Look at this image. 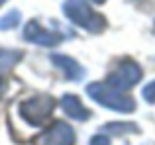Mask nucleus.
I'll return each instance as SVG.
<instances>
[{"label":"nucleus","mask_w":155,"mask_h":145,"mask_svg":"<svg viewBox=\"0 0 155 145\" xmlns=\"http://www.w3.org/2000/svg\"><path fill=\"white\" fill-rule=\"evenodd\" d=\"M18 24H20V12L12 10V12H8L6 16L0 18V30H12V27H16Z\"/></svg>","instance_id":"obj_11"},{"label":"nucleus","mask_w":155,"mask_h":145,"mask_svg":"<svg viewBox=\"0 0 155 145\" xmlns=\"http://www.w3.org/2000/svg\"><path fill=\"white\" fill-rule=\"evenodd\" d=\"M24 55L20 51H12V49H0V71H8L22 59Z\"/></svg>","instance_id":"obj_9"},{"label":"nucleus","mask_w":155,"mask_h":145,"mask_svg":"<svg viewBox=\"0 0 155 145\" xmlns=\"http://www.w3.org/2000/svg\"><path fill=\"white\" fill-rule=\"evenodd\" d=\"M51 61L55 63L57 69L63 71V75H65V79H67V80H79V79H83V76H84V69L75 61V59L69 57V55L53 53L51 55Z\"/></svg>","instance_id":"obj_7"},{"label":"nucleus","mask_w":155,"mask_h":145,"mask_svg":"<svg viewBox=\"0 0 155 145\" xmlns=\"http://www.w3.org/2000/svg\"><path fill=\"white\" fill-rule=\"evenodd\" d=\"M2 88H4V80L0 79V92H2Z\"/></svg>","instance_id":"obj_14"},{"label":"nucleus","mask_w":155,"mask_h":145,"mask_svg":"<svg viewBox=\"0 0 155 145\" xmlns=\"http://www.w3.org/2000/svg\"><path fill=\"white\" fill-rule=\"evenodd\" d=\"M4 2H6V0H0V6H2V4H4Z\"/></svg>","instance_id":"obj_16"},{"label":"nucleus","mask_w":155,"mask_h":145,"mask_svg":"<svg viewBox=\"0 0 155 145\" xmlns=\"http://www.w3.org/2000/svg\"><path fill=\"white\" fill-rule=\"evenodd\" d=\"M141 96H143V100H147V102H155V80L149 84H145L143 90H141Z\"/></svg>","instance_id":"obj_12"},{"label":"nucleus","mask_w":155,"mask_h":145,"mask_svg":"<svg viewBox=\"0 0 155 145\" xmlns=\"http://www.w3.org/2000/svg\"><path fill=\"white\" fill-rule=\"evenodd\" d=\"M153 31H155V24H153Z\"/></svg>","instance_id":"obj_17"},{"label":"nucleus","mask_w":155,"mask_h":145,"mask_svg":"<svg viewBox=\"0 0 155 145\" xmlns=\"http://www.w3.org/2000/svg\"><path fill=\"white\" fill-rule=\"evenodd\" d=\"M35 145H75V130L65 122H55L35 139Z\"/></svg>","instance_id":"obj_6"},{"label":"nucleus","mask_w":155,"mask_h":145,"mask_svg":"<svg viewBox=\"0 0 155 145\" xmlns=\"http://www.w3.org/2000/svg\"><path fill=\"white\" fill-rule=\"evenodd\" d=\"M55 108V100L49 94H39L34 98H26L24 102H20L18 112L30 126L34 127H41L47 122V118L53 114Z\"/></svg>","instance_id":"obj_3"},{"label":"nucleus","mask_w":155,"mask_h":145,"mask_svg":"<svg viewBox=\"0 0 155 145\" xmlns=\"http://www.w3.org/2000/svg\"><path fill=\"white\" fill-rule=\"evenodd\" d=\"M92 2H96V4H102V2H106V0H92Z\"/></svg>","instance_id":"obj_15"},{"label":"nucleus","mask_w":155,"mask_h":145,"mask_svg":"<svg viewBox=\"0 0 155 145\" xmlns=\"http://www.w3.org/2000/svg\"><path fill=\"white\" fill-rule=\"evenodd\" d=\"M61 108H63V112L69 116V118L79 120V122H84V120L91 118L88 108H84L83 102H81L75 94H65L63 98H61Z\"/></svg>","instance_id":"obj_8"},{"label":"nucleus","mask_w":155,"mask_h":145,"mask_svg":"<svg viewBox=\"0 0 155 145\" xmlns=\"http://www.w3.org/2000/svg\"><path fill=\"white\" fill-rule=\"evenodd\" d=\"M91 145H110V137L98 134V135H94V137L91 139Z\"/></svg>","instance_id":"obj_13"},{"label":"nucleus","mask_w":155,"mask_h":145,"mask_svg":"<svg viewBox=\"0 0 155 145\" xmlns=\"http://www.w3.org/2000/svg\"><path fill=\"white\" fill-rule=\"evenodd\" d=\"M104 130L108 131V134H114V135H124V134H137V126L136 124H108V126H104Z\"/></svg>","instance_id":"obj_10"},{"label":"nucleus","mask_w":155,"mask_h":145,"mask_svg":"<svg viewBox=\"0 0 155 145\" xmlns=\"http://www.w3.org/2000/svg\"><path fill=\"white\" fill-rule=\"evenodd\" d=\"M24 39L30 41V43H35V45L55 47L63 41V35L43 27L38 20H31V22H28V26L24 27Z\"/></svg>","instance_id":"obj_5"},{"label":"nucleus","mask_w":155,"mask_h":145,"mask_svg":"<svg viewBox=\"0 0 155 145\" xmlns=\"http://www.w3.org/2000/svg\"><path fill=\"white\" fill-rule=\"evenodd\" d=\"M141 80V69L136 61L132 59H122L116 65V69L108 75V80L106 82L112 84V86L120 88V90H126V88L136 86Z\"/></svg>","instance_id":"obj_4"},{"label":"nucleus","mask_w":155,"mask_h":145,"mask_svg":"<svg viewBox=\"0 0 155 145\" xmlns=\"http://www.w3.org/2000/svg\"><path fill=\"white\" fill-rule=\"evenodd\" d=\"M87 92L94 102H98L100 106L110 108L114 112H124V114H130V112L136 110V102H134L132 96H128L124 90L112 86L108 82H91L87 86Z\"/></svg>","instance_id":"obj_1"},{"label":"nucleus","mask_w":155,"mask_h":145,"mask_svg":"<svg viewBox=\"0 0 155 145\" xmlns=\"http://www.w3.org/2000/svg\"><path fill=\"white\" fill-rule=\"evenodd\" d=\"M63 14L71 20L75 26L83 27V30L91 31V34H100L106 30V20L102 14L92 10V6L84 0H65L61 6Z\"/></svg>","instance_id":"obj_2"}]
</instances>
